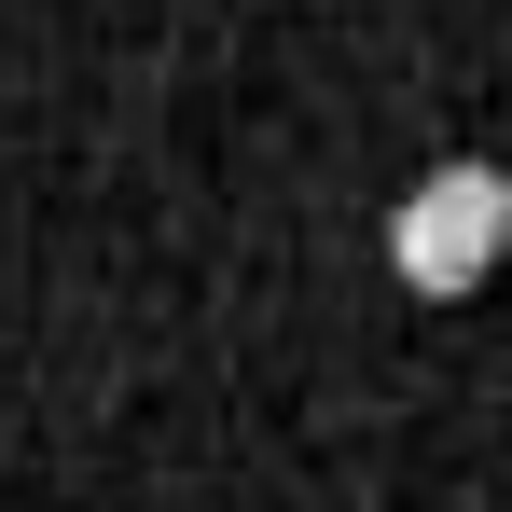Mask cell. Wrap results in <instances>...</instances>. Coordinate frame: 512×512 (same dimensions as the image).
I'll return each instance as SVG.
<instances>
[{
    "label": "cell",
    "instance_id": "1",
    "mask_svg": "<svg viewBox=\"0 0 512 512\" xmlns=\"http://www.w3.org/2000/svg\"><path fill=\"white\" fill-rule=\"evenodd\" d=\"M499 263H512V167H485V153H443V167L388 208V277H402L416 305L499 291Z\"/></svg>",
    "mask_w": 512,
    "mask_h": 512
}]
</instances>
